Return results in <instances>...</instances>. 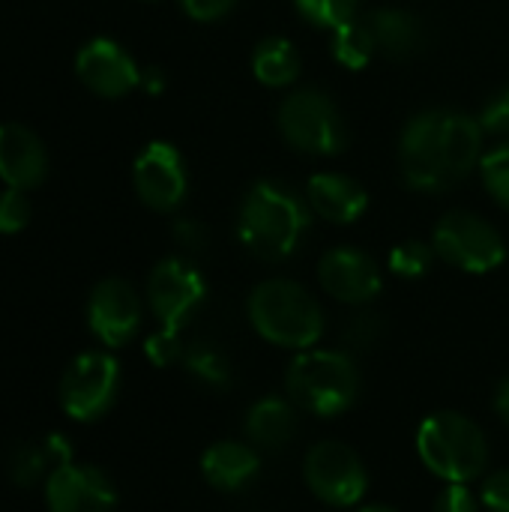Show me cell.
<instances>
[{
	"mask_svg": "<svg viewBox=\"0 0 509 512\" xmlns=\"http://www.w3.org/2000/svg\"><path fill=\"white\" fill-rule=\"evenodd\" d=\"M249 321L255 333L291 351L315 348L324 336V312L318 300L291 279H267L249 294Z\"/></svg>",
	"mask_w": 509,
	"mask_h": 512,
	"instance_id": "3957f363",
	"label": "cell"
},
{
	"mask_svg": "<svg viewBox=\"0 0 509 512\" xmlns=\"http://www.w3.org/2000/svg\"><path fill=\"white\" fill-rule=\"evenodd\" d=\"M480 174L483 183L489 189V195L509 210V144L492 147L483 159H480Z\"/></svg>",
	"mask_w": 509,
	"mask_h": 512,
	"instance_id": "83f0119b",
	"label": "cell"
},
{
	"mask_svg": "<svg viewBox=\"0 0 509 512\" xmlns=\"http://www.w3.org/2000/svg\"><path fill=\"white\" fill-rule=\"evenodd\" d=\"M285 393L300 411L333 420L354 408L360 396V369L345 351L306 348L288 363Z\"/></svg>",
	"mask_w": 509,
	"mask_h": 512,
	"instance_id": "7a4b0ae2",
	"label": "cell"
},
{
	"mask_svg": "<svg viewBox=\"0 0 509 512\" xmlns=\"http://www.w3.org/2000/svg\"><path fill=\"white\" fill-rule=\"evenodd\" d=\"M357 3L360 0H294L297 12L306 21H312L318 27H330V30L354 21L357 18Z\"/></svg>",
	"mask_w": 509,
	"mask_h": 512,
	"instance_id": "4316f807",
	"label": "cell"
},
{
	"mask_svg": "<svg viewBox=\"0 0 509 512\" xmlns=\"http://www.w3.org/2000/svg\"><path fill=\"white\" fill-rule=\"evenodd\" d=\"M87 324L105 348H123L141 327V297L126 279H102L87 300Z\"/></svg>",
	"mask_w": 509,
	"mask_h": 512,
	"instance_id": "7c38bea8",
	"label": "cell"
},
{
	"mask_svg": "<svg viewBox=\"0 0 509 512\" xmlns=\"http://www.w3.org/2000/svg\"><path fill=\"white\" fill-rule=\"evenodd\" d=\"M51 456L45 450V441L39 444H18L9 453V480L21 489H33L45 474H51Z\"/></svg>",
	"mask_w": 509,
	"mask_h": 512,
	"instance_id": "d4e9b609",
	"label": "cell"
},
{
	"mask_svg": "<svg viewBox=\"0 0 509 512\" xmlns=\"http://www.w3.org/2000/svg\"><path fill=\"white\" fill-rule=\"evenodd\" d=\"M180 3H183L186 15L195 21H216L237 6V0H180Z\"/></svg>",
	"mask_w": 509,
	"mask_h": 512,
	"instance_id": "836d02e7",
	"label": "cell"
},
{
	"mask_svg": "<svg viewBox=\"0 0 509 512\" xmlns=\"http://www.w3.org/2000/svg\"><path fill=\"white\" fill-rule=\"evenodd\" d=\"M300 54L285 36H267L252 54V72L267 87H288L300 75Z\"/></svg>",
	"mask_w": 509,
	"mask_h": 512,
	"instance_id": "7402d4cb",
	"label": "cell"
},
{
	"mask_svg": "<svg viewBox=\"0 0 509 512\" xmlns=\"http://www.w3.org/2000/svg\"><path fill=\"white\" fill-rule=\"evenodd\" d=\"M309 204L279 180H258L237 216L240 243L261 261L291 258L309 231Z\"/></svg>",
	"mask_w": 509,
	"mask_h": 512,
	"instance_id": "6da1fadb",
	"label": "cell"
},
{
	"mask_svg": "<svg viewBox=\"0 0 509 512\" xmlns=\"http://www.w3.org/2000/svg\"><path fill=\"white\" fill-rule=\"evenodd\" d=\"M306 198H309V207L321 219L336 222V225L357 222L369 207L366 189L357 180L345 177V174H315V177H309Z\"/></svg>",
	"mask_w": 509,
	"mask_h": 512,
	"instance_id": "ac0fdd59",
	"label": "cell"
},
{
	"mask_svg": "<svg viewBox=\"0 0 509 512\" xmlns=\"http://www.w3.org/2000/svg\"><path fill=\"white\" fill-rule=\"evenodd\" d=\"M441 156L450 180L468 177L483 159V126L477 117L441 108Z\"/></svg>",
	"mask_w": 509,
	"mask_h": 512,
	"instance_id": "d6986e66",
	"label": "cell"
},
{
	"mask_svg": "<svg viewBox=\"0 0 509 512\" xmlns=\"http://www.w3.org/2000/svg\"><path fill=\"white\" fill-rule=\"evenodd\" d=\"M207 297V282L201 270L183 258H165L153 267L147 279V300L156 321L165 330H183V324L198 312Z\"/></svg>",
	"mask_w": 509,
	"mask_h": 512,
	"instance_id": "9c48e42d",
	"label": "cell"
},
{
	"mask_svg": "<svg viewBox=\"0 0 509 512\" xmlns=\"http://www.w3.org/2000/svg\"><path fill=\"white\" fill-rule=\"evenodd\" d=\"M183 369L210 390H228L234 384V366L231 360L210 342H192L183 351Z\"/></svg>",
	"mask_w": 509,
	"mask_h": 512,
	"instance_id": "603a6c76",
	"label": "cell"
},
{
	"mask_svg": "<svg viewBox=\"0 0 509 512\" xmlns=\"http://www.w3.org/2000/svg\"><path fill=\"white\" fill-rule=\"evenodd\" d=\"M261 474V456L243 441H216L201 456V477L216 492H240Z\"/></svg>",
	"mask_w": 509,
	"mask_h": 512,
	"instance_id": "e0dca14e",
	"label": "cell"
},
{
	"mask_svg": "<svg viewBox=\"0 0 509 512\" xmlns=\"http://www.w3.org/2000/svg\"><path fill=\"white\" fill-rule=\"evenodd\" d=\"M378 54L390 60H408L423 51L426 45V27L417 15L402 12V9H375L366 18Z\"/></svg>",
	"mask_w": 509,
	"mask_h": 512,
	"instance_id": "44dd1931",
	"label": "cell"
},
{
	"mask_svg": "<svg viewBox=\"0 0 509 512\" xmlns=\"http://www.w3.org/2000/svg\"><path fill=\"white\" fill-rule=\"evenodd\" d=\"M45 501L51 512H114L117 489L105 471L69 462L48 474Z\"/></svg>",
	"mask_w": 509,
	"mask_h": 512,
	"instance_id": "5bb4252c",
	"label": "cell"
},
{
	"mask_svg": "<svg viewBox=\"0 0 509 512\" xmlns=\"http://www.w3.org/2000/svg\"><path fill=\"white\" fill-rule=\"evenodd\" d=\"M174 240L186 249V252H201L207 246V228L201 222L192 219H180L174 225Z\"/></svg>",
	"mask_w": 509,
	"mask_h": 512,
	"instance_id": "e575fe53",
	"label": "cell"
},
{
	"mask_svg": "<svg viewBox=\"0 0 509 512\" xmlns=\"http://www.w3.org/2000/svg\"><path fill=\"white\" fill-rule=\"evenodd\" d=\"M303 480L309 492L336 510L357 507L369 492V471L360 453L345 441H321L306 450Z\"/></svg>",
	"mask_w": 509,
	"mask_h": 512,
	"instance_id": "5b68a950",
	"label": "cell"
},
{
	"mask_svg": "<svg viewBox=\"0 0 509 512\" xmlns=\"http://www.w3.org/2000/svg\"><path fill=\"white\" fill-rule=\"evenodd\" d=\"M378 54L375 36L366 21H348L333 30V57L348 69H363Z\"/></svg>",
	"mask_w": 509,
	"mask_h": 512,
	"instance_id": "cb8c5ba5",
	"label": "cell"
},
{
	"mask_svg": "<svg viewBox=\"0 0 509 512\" xmlns=\"http://www.w3.org/2000/svg\"><path fill=\"white\" fill-rule=\"evenodd\" d=\"M246 438L261 450H282L297 435V405L285 396H264L246 411Z\"/></svg>",
	"mask_w": 509,
	"mask_h": 512,
	"instance_id": "ffe728a7",
	"label": "cell"
},
{
	"mask_svg": "<svg viewBox=\"0 0 509 512\" xmlns=\"http://www.w3.org/2000/svg\"><path fill=\"white\" fill-rule=\"evenodd\" d=\"M138 198L159 213H171L186 198V165L174 144L150 141L132 168Z\"/></svg>",
	"mask_w": 509,
	"mask_h": 512,
	"instance_id": "8fae6325",
	"label": "cell"
},
{
	"mask_svg": "<svg viewBox=\"0 0 509 512\" xmlns=\"http://www.w3.org/2000/svg\"><path fill=\"white\" fill-rule=\"evenodd\" d=\"M30 216H33V207L24 189L6 186L0 192V234H18L21 228H27Z\"/></svg>",
	"mask_w": 509,
	"mask_h": 512,
	"instance_id": "f1b7e54d",
	"label": "cell"
},
{
	"mask_svg": "<svg viewBox=\"0 0 509 512\" xmlns=\"http://www.w3.org/2000/svg\"><path fill=\"white\" fill-rule=\"evenodd\" d=\"M75 72L87 90L105 99L126 96L141 84L138 63L114 39H90L75 57Z\"/></svg>",
	"mask_w": 509,
	"mask_h": 512,
	"instance_id": "9a60e30c",
	"label": "cell"
},
{
	"mask_svg": "<svg viewBox=\"0 0 509 512\" xmlns=\"http://www.w3.org/2000/svg\"><path fill=\"white\" fill-rule=\"evenodd\" d=\"M285 141L312 156H336L348 144V129L330 96L321 90H297L279 108Z\"/></svg>",
	"mask_w": 509,
	"mask_h": 512,
	"instance_id": "8992f818",
	"label": "cell"
},
{
	"mask_svg": "<svg viewBox=\"0 0 509 512\" xmlns=\"http://www.w3.org/2000/svg\"><path fill=\"white\" fill-rule=\"evenodd\" d=\"M141 87H144L147 93L159 96V93H162V87H165V75H162V69H147V72H141Z\"/></svg>",
	"mask_w": 509,
	"mask_h": 512,
	"instance_id": "8d00e7d4",
	"label": "cell"
},
{
	"mask_svg": "<svg viewBox=\"0 0 509 512\" xmlns=\"http://www.w3.org/2000/svg\"><path fill=\"white\" fill-rule=\"evenodd\" d=\"M432 246L441 261L477 276L498 270L507 258V243L498 228L465 210H453L435 225Z\"/></svg>",
	"mask_w": 509,
	"mask_h": 512,
	"instance_id": "52a82bcc",
	"label": "cell"
},
{
	"mask_svg": "<svg viewBox=\"0 0 509 512\" xmlns=\"http://www.w3.org/2000/svg\"><path fill=\"white\" fill-rule=\"evenodd\" d=\"M120 390V363L105 351L78 354L60 381V405L78 423L105 417Z\"/></svg>",
	"mask_w": 509,
	"mask_h": 512,
	"instance_id": "ba28073f",
	"label": "cell"
},
{
	"mask_svg": "<svg viewBox=\"0 0 509 512\" xmlns=\"http://www.w3.org/2000/svg\"><path fill=\"white\" fill-rule=\"evenodd\" d=\"M357 512H399L396 507H390V504H363V507H357Z\"/></svg>",
	"mask_w": 509,
	"mask_h": 512,
	"instance_id": "74e56055",
	"label": "cell"
},
{
	"mask_svg": "<svg viewBox=\"0 0 509 512\" xmlns=\"http://www.w3.org/2000/svg\"><path fill=\"white\" fill-rule=\"evenodd\" d=\"M417 456L444 483H474L486 474L489 444L477 420L459 411L429 414L417 429Z\"/></svg>",
	"mask_w": 509,
	"mask_h": 512,
	"instance_id": "277c9868",
	"label": "cell"
},
{
	"mask_svg": "<svg viewBox=\"0 0 509 512\" xmlns=\"http://www.w3.org/2000/svg\"><path fill=\"white\" fill-rule=\"evenodd\" d=\"M492 408L498 414V420L509 426V378H501L498 387H495V396H492Z\"/></svg>",
	"mask_w": 509,
	"mask_h": 512,
	"instance_id": "d590c367",
	"label": "cell"
},
{
	"mask_svg": "<svg viewBox=\"0 0 509 512\" xmlns=\"http://www.w3.org/2000/svg\"><path fill=\"white\" fill-rule=\"evenodd\" d=\"M399 159L408 186L420 192H444L453 186L441 156V108L423 111L405 126Z\"/></svg>",
	"mask_w": 509,
	"mask_h": 512,
	"instance_id": "30bf717a",
	"label": "cell"
},
{
	"mask_svg": "<svg viewBox=\"0 0 509 512\" xmlns=\"http://www.w3.org/2000/svg\"><path fill=\"white\" fill-rule=\"evenodd\" d=\"M480 501L486 512H509V468L492 471L483 477Z\"/></svg>",
	"mask_w": 509,
	"mask_h": 512,
	"instance_id": "1f68e13d",
	"label": "cell"
},
{
	"mask_svg": "<svg viewBox=\"0 0 509 512\" xmlns=\"http://www.w3.org/2000/svg\"><path fill=\"white\" fill-rule=\"evenodd\" d=\"M432 512H483L480 492H471L465 483H447V489L435 498Z\"/></svg>",
	"mask_w": 509,
	"mask_h": 512,
	"instance_id": "4dcf8cb0",
	"label": "cell"
},
{
	"mask_svg": "<svg viewBox=\"0 0 509 512\" xmlns=\"http://www.w3.org/2000/svg\"><path fill=\"white\" fill-rule=\"evenodd\" d=\"M48 174L42 141L21 123H0V180L12 189H33Z\"/></svg>",
	"mask_w": 509,
	"mask_h": 512,
	"instance_id": "2e32d148",
	"label": "cell"
},
{
	"mask_svg": "<svg viewBox=\"0 0 509 512\" xmlns=\"http://www.w3.org/2000/svg\"><path fill=\"white\" fill-rule=\"evenodd\" d=\"M432 261H435V246H429L423 240H405L390 252L387 267L399 279H420L429 273Z\"/></svg>",
	"mask_w": 509,
	"mask_h": 512,
	"instance_id": "484cf974",
	"label": "cell"
},
{
	"mask_svg": "<svg viewBox=\"0 0 509 512\" xmlns=\"http://www.w3.org/2000/svg\"><path fill=\"white\" fill-rule=\"evenodd\" d=\"M183 342H180V333L177 330H159V333H153L147 342H144V354H147V360L153 363V366H159V369H165V366H171V363H180L183 360Z\"/></svg>",
	"mask_w": 509,
	"mask_h": 512,
	"instance_id": "f546056e",
	"label": "cell"
},
{
	"mask_svg": "<svg viewBox=\"0 0 509 512\" xmlns=\"http://www.w3.org/2000/svg\"><path fill=\"white\" fill-rule=\"evenodd\" d=\"M480 126H483V132H492V135H509V87L504 90H498L489 102H486V108L480 111Z\"/></svg>",
	"mask_w": 509,
	"mask_h": 512,
	"instance_id": "d6a6232c",
	"label": "cell"
},
{
	"mask_svg": "<svg viewBox=\"0 0 509 512\" xmlns=\"http://www.w3.org/2000/svg\"><path fill=\"white\" fill-rule=\"evenodd\" d=\"M318 282L333 300L348 303V306H366L384 288V276H381V267L375 264V258L360 249H351V246L330 249L321 258Z\"/></svg>",
	"mask_w": 509,
	"mask_h": 512,
	"instance_id": "4fadbf2b",
	"label": "cell"
}]
</instances>
